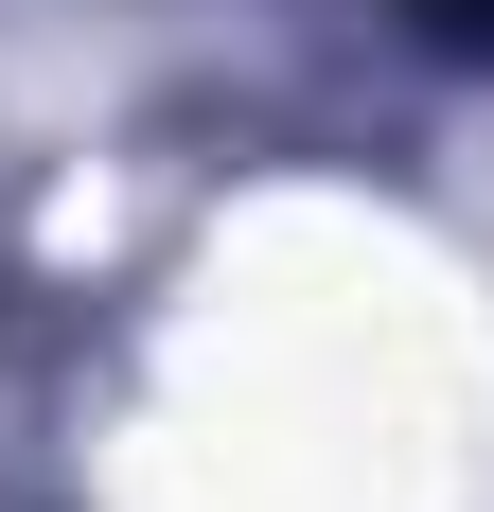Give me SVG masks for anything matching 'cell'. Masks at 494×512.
I'll list each match as a JSON object with an SVG mask.
<instances>
[{
    "label": "cell",
    "instance_id": "obj_1",
    "mask_svg": "<svg viewBox=\"0 0 494 512\" xmlns=\"http://www.w3.org/2000/svg\"><path fill=\"white\" fill-rule=\"evenodd\" d=\"M424 18H442V36H494V0H424Z\"/></svg>",
    "mask_w": 494,
    "mask_h": 512
}]
</instances>
